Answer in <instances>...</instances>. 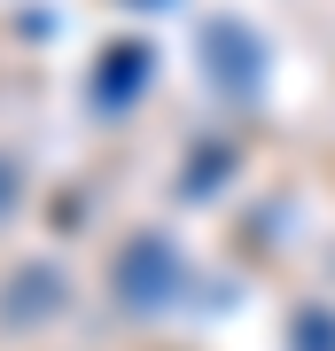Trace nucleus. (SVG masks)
Wrapping results in <instances>:
<instances>
[{
    "mask_svg": "<svg viewBox=\"0 0 335 351\" xmlns=\"http://www.w3.org/2000/svg\"><path fill=\"white\" fill-rule=\"evenodd\" d=\"M8 211H16V164L0 156V219H8Z\"/></svg>",
    "mask_w": 335,
    "mask_h": 351,
    "instance_id": "7ed1b4c3",
    "label": "nucleus"
},
{
    "mask_svg": "<svg viewBox=\"0 0 335 351\" xmlns=\"http://www.w3.org/2000/svg\"><path fill=\"white\" fill-rule=\"evenodd\" d=\"M62 297H71V289H62L55 265H16V274L0 281V320L8 328H39V320L62 313Z\"/></svg>",
    "mask_w": 335,
    "mask_h": 351,
    "instance_id": "f03ea898",
    "label": "nucleus"
},
{
    "mask_svg": "<svg viewBox=\"0 0 335 351\" xmlns=\"http://www.w3.org/2000/svg\"><path fill=\"white\" fill-rule=\"evenodd\" d=\"M110 289H117V313H164V304L187 289V265L164 234H133L110 265Z\"/></svg>",
    "mask_w": 335,
    "mask_h": 351,
    "instance_id": "f257e3e1",
    "label": "nucleus"
}]
</instances>
